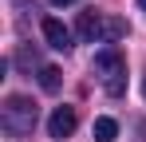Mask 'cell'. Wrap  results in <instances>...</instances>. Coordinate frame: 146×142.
Masks as SVG:
<instances>
[{"mask_svg":"<svg viewBox=\"0 0 146 142\" xmlns=\"http://www.w3.org/2000/svg\"><path fill=\"white\" fill-rule=\"evenodd\" d=\"M75 122H79V115H75V107H55L48 118V134L51 138H67L75 130Z\"/></svg>","mask_w":146,"mask_h":142,"instance_id":"obj_4","label":"cell"},{"mask_svg":"<svg viewBox=\"0 0 146 142\" xmlns=\"http://www.w3.org/2000/svg\"><path fill=\"white\" fill-rule=\"evenodd\" d=\"M142 91H146V79H142Z\"/></svg>","mask_w":146,"mask_h":142,"instance_id":"obj_10","label":"cell"},{"mask_svg":"<svg viewBox=\"0 0 146 142\" xmlns=\"http://www.w3.org/2000/svg\"><path fill=\"white\" fill-rule=\"evenodd\" d=\"M44 40H48L55 51H67V47H71V32L55 20V16H48V20H44Z\"/></svg>","mask_w":146,"mask_h":142,"instance_id":"obj_5","label":"cell"},{"mask_svg":"<svg viewBox=\"0 0 146 142\" xmlns=\"http://www.w3.org/2000/svg\"><path fill=\"white\" fill-rule=\"evenodd\" d=\"M51 4H75V0H51Z\"/></svg>","mask_w":146,"mask_h":142,"instance_id":"obj_8","label":"cell"},{"mask_svg":"<svg viewBox=\"0 0 146 142\" xmlns=\"http://www.w3.org/2000/svg\"><path fill=\"white\" fill-rule=\"evenodd\" d=\"M115 134H119L115 118H95V142H115Z\"/></svg>","mask_w":146,"mask_h":142,"instance_id":"obj_6","label":"cell"},{"mask_svg":"<svg viewBox=\"0 0 146 142\" xmlns=\"http://www.w3.org/2000/svg\"><path fill=\"white\" fill-rule=\"evenodd\" d=\"M95 75L103 79L107 95H122V91H126V55H122L115 44L99 47V51H95Z\"/></svg>","mask_w":146,"mask_h":142,"instance_id":"obj_3","label":"cell"},{"mask_svg":"<svg viewBox=\"0 0 146 142\" xmlns=\"http://www.w3.org/2000/svg\"><path fill=\"white\" fill-rule=\"evenodd\" d=\"M138 8H142V12H146V0H138Z\"/></svg>","mask_w":146,"mask_h":142,"instance_id":"obj_9","label":"cell"},{"mask_svg":"<svg viewBox=\"0 0 146 142\" xmlns=\"http://www.w3.org/2000/svg\"><path fill=\"white\" fill-rule=\"evenodd\" d=\"M40 87L44 91H59V67H40Z\"/></svg>","mask_w":146,"mask_h":142,"instance_id":"obj_7","label":"cell"},{"mask_svg":"<svg viewBox=\"0 0 146 142\" xmlns=\"http://www.w3.org/2000/svg\"><path fill=\"white\" fill-rule=\"evenodd\" d=\"M75 32H79V40L83 44H115V40H122L126 36V20H119V16H107V12H79V24H75Z\"/></svg>","mask_w":146,"mask_h":142,"instance_id":"obj_1","label":"cell"},{"mask_svg":"<svg viewBox=\"0 0 146 142\" xmlns=\"http://www.w3.org/2000/svg\"><path fill=\"white\" fill-rule=\"evenodd\" d=\"M36 118H40V107H36L32 99H24V95H8L4 107H0V126H4V134H12V138L32 134Z\"/></svg>","mask_w":146,"mask_h":142,"instance_id":"obj_2","label":"cell"}]
</instances>
